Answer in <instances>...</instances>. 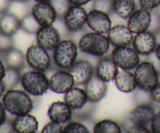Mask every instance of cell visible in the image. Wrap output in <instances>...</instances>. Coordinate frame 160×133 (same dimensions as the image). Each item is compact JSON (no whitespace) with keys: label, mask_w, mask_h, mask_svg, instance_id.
Segmentation results:
<instances>
[{"label":"cell","mask_w":160,"mask_h":133,"mask_svg":"<svg viewBox=\"0 0 160 133\" xmlns=\"http://www.w3.org/2000/svg\"><path fill=\"white\" fill-rule=\"evenodd\" d=\"M2 103L6 111L15 117L29 114L34 109V101L24 90L7 89L2 95Z\"/></svg>","instance_id":"1"},{"label":"cell","mask_w":160,"mask_h":133,"mask_svg":"<svg viewBox=\"0 0 160 133\" xmlns=\"http://www.w3.org/2000/svg\"><path fill=\"white\" fill-rule=\"evenodd\" d=\"M110 42L106 34L91 31L83 34L78 42V49L85 54L102 57L109 52Z\"/></svg>","instance_id":"2"},{"label":"cell","mask_w":160,"mask_h":133,"mask_svg":"<svg viewBox=\"0 0 160 133\" xmlns=\"http://www.w3.org/2000/svg\"><path fill=\"white\" fill-rule=\"evenodd\" d=\"M78 46L71 39H63L53 49L52 59L59 69L70 70L77 60Z\"/></svg>","instance_id":"3"},{"label":"cell","mask_w":160,"mask_h":133,"mask_svg":"<svg viewBox=\"0 0 160 133\" xmlns=\"http://www.w3.org/2000/svg\"><path fill=\"white\" fill-rule=\"evenodd\" d=\"M20 84L23 90L33 96H41L49 89V79L45 72L33 69L21 75Z\"/></svg>","instance_id":"4"},{"label":"cell","mask_w":160,"mask_h":133,"mask_svg":"<svg viewBox=\"0 0 160 133\" xmlns=\"http://www.w3.org/2000/svg\"><path fill=\"white\" fill-rule=\"evenodd\" d=\"M134 74L138 88L143 90L151 92L159 81V70L150 60L140 62L134 69Z\"/></svg>","instance_id":"5"},{"label":"cell","mask_w":160,"mask_h":133,"mask_svg":"<svg viewBox=\"0 0 160 133\" xmlns=\"http://www.w3.org/2000/svg\"><path fill=\"white\" fill-rule=\"evenodd\" d=\"M26 63L33 70L46 72L51 67L52 59L48 50L39 45L33 44L27 49Z\"/></svg>","instance_id":"6"},{"label":"cell","mask_w":160,"mask_h":133,"mask_svg":"<svg viewBox=\"0 0 160 133\" xmlns=\"http://www.w3.org/2000/svg\"><path fill=\"white\" fill-rule=\"evenodd\" d=\"M110 57L119 68L123 70H134L140 64V55L130 45L115 47Z\"/></svg>","instance_id":"7"},{"label":"cell","mask_w":160,"mask_h":133,"mask_svg":"<svg viewBox=\"0 0 160 133\" xmlns=\"http://www.w3.org/2000/svg\"><path fill=\"white\" fill-rule=\"evenodd\" d=\"M88 13L83 6L72 5L65 15L62 21L68 32L77 33L81 31L85 26Z\"/></svg>","instance_id":"8"},{"label":"cell","mask_w":160,"mask_h":133,"mask_svg":"<svg viewBox=\"0 0 160 133\" xmlns=\"http://www.w3.org/2000/svg\"><path fill=\"white\" fill-rule=\"evenodd\" d=\"M86 24L92 31L107 34L112 28V20L109 14L92 9L88 13Z\"/></svg>","instance_id":"9"},{"label":"cell","mask_w":160,"mask_h":133,"mask_svg":"<svg viewBox=\"0 0 160 133\" xmlns=\"http://www.w3.org/2000/svg\"><path fill=\"white\" fill-rule=\"evenodd\" d=\"M75 85L70 70L59 69L49 78V89L57 94H65Z\"/></svg>","instance_id":"10"},{"label":"cell","mask_w":160,"mask_h":133,"mask_svg":"<svg viewBox=\"0 0 160 133\" xmlns=\"http://www.w3.org/2000/svg\"><path fill=\"white\" fill-rule=\"evenodd\" d=\"M157 39L153 32L145 31L136 34L132 41V46L139 55L149 56L155 52L157 46Z\"/></svg>","instance_id":"11"},{"label":"cell","mask_w":160,"mask_h":133,"mask_svg":"<svg viewBox=\"0 0 160 133\" xmlns=\"http://www.w3.org/2000/svg\"><path fill=\"white\" fill-rule=\"evenodd\" d=\"M35 38L38 45L48 51L54 49L61 41L60 34L53 25L41 26L35 34Z\"/></svg>","instance_id":"12"},{"label":"cell","mask_w":160,"mask_h":133,"mask_svg":"<svg viewBox=\"0 0 160 133\" xmlns=\"http://www.w3.org/2000/svg\"><path fill=\"white\" fill-rule=\"evenodd\" d=\"M69 70L73 76L75 85H84L95 74V67L87 59H77Z\"/></svg>","instance_id":"13"},{"label":"cell","mask_w":160,"mask_h":133,"mask_svg":"<svg viewBox=\"0 0 160 133\" xmlns=\"http://www.w3.org/2000/svg\"><path fill=\"white\" fill-rule=\"evenodd\" d=\"M31 13L41 26L52 25L58 19L57 13L49 2L35 3Z\"/></svg>","instance_id":"14"},{"label":"cell","mask_w":160,"mask_h":133,"mask_svg":"<svg viewBox=\"0 0 160 133\" xmlns=\"http://www.w3.org/2000/svg\"><path fill=\"white\" fill-rule=\"evenodd\" d=\"M151 11L140 7L136 9L128 19V27L134 34H138L148 31L151 23Z\"/></svg>","instance_id":"15"},{"label":"cell","mask_w":160,"mask_h":133,"mask_svg":"<svg viewBox=\"0 0 160 133\" xmlns=\"http://www.w3.org/2000/svg\"><path fill=\"white\" fill-rule=\"evenodd\" d=\"M106 36L111 45L115 47L131 45L134 39V33L128 28V25L124 24L112 26Z\"/></svg>","instance_id":"16"},{"label":"cell","mask_w":160,"mask_h":133,"mask_svg":"<svg viewBox=\"0 0 160 133\" xmlns=\"http://www.w3.org/2000/svg\"><path fill=\"white\" fill-rule=\"evenodd\" d=\"M47 114L52 121L65 125L71 120L73 110L65 101H55L48 107Z\"/></svg>","instance_id":"17"},{"label":"cell","mask_w":160,"mask_h":133,"mask_svg":"<svg viewBox=\"0 0 160 133\" xmlns=\"http://www.w3.org/2000/svg\"><path fill=\"white\" fill-rule=\"evenodd\" d=\"M84 89L87 93L88 101L97 103L101 101L107 93V82L100 79L95 74L84 84Z\"/></svg>","instance_id":"18"},{"label":"cell","mask_w":160,"mask_h":133,"mask_svg":"<svg viewBox=\"0 0 160 133\" xmlns=\"http://www.w3.org/2000/svg\"><path fill=\"white\" fill-rule=\"evenodd\" d=\"M118 70L119 67L112 58L105 56L101 57L95 67V75L107 83L114 81Z\"/></svg>","instance_id":"19"},{"label":"cell","mask_w":160,"mask_h":133,"mask_svg":"<svg viewBox=\"0 0 160 133\" xmlns=\"http://www.w3.org/2000/svg\"><path fill=\"white\" fill-rule=\"evenodd\" d=\"M156 114V109L154 106L149 103H141L131 110L129 114L130 121L133 123L141 124V125H150L153 117Z\"/></svg>","instance_id":"20"},{"label":"cell","mask_w":160,"mask_h":133,"mask_svg":"<svg viewBox=\"0 0 160 133\" xmlns=\"http://www.w3.org/2000/svg\"><path fill=\"white\" fill-rule=\"evenodd\" d=\"M39 123L34 115L29 114L16 116L12 120L13 132L17 133H35L38 129Z\"/></svg>","instance_id":"21"},{"label":"cell","mask_w":160,"mask_h":133,"mask_svg":"<svg viewBox=\"0 0 160 133\" xmlns=\"http://www.w3.org/2000/svg\"><path fill=\"white\" fill-rule=\"evenodd\" d=\"M114 82L117 89L123 93L134 92L138 88L135 76L131 70L119 68L118 73L114 79Z\"/></svg>","instance_id":"22"},{"label":"cell","mask_w":160,"mask_h":133,"mask_svg":"<svg viewBox=\"0 0 160 133\" xmlns=\"http://www.w3.org/2000/svg\"><path fill=\"white\" fill-rule=\"evenodd\" d=\"M64 101L73 110L81 109L88 102L85 89L78 86H73L64 94Z\"/></svg>","instance_id":"23"},{"label":"cell","mask_w":160,"mask_h":133,"mask_svg":"<svg viewBox=\"0 0 160 133\" xmlns=\"http://www.w3.org/2000/svg\"><path fill=\"white\" fill-rule=\"evenodd\" d=\"M20 23L18 16L8 11L0 15V32L13 36L20 29Z\"/></svg>","instance_id":"24"},{"label":"cell","mask_w":160,"mask_h":133,"mask_svg":"<svg viewBox=\"0 0 160 133\" xmlns=\"http://www.w3.org/2000/svg\"><path fill=\"white\" fill-rule=\"evenodd\" d=\"M2 59L6 67H13L20 70L23 68L26 63V56L24 53L15 47L2 53Z\"/></svg>","instance_id":"25"},{"label":"cell","mask_w":160,"mask_h":133,"mask_svg":"<svg viewBox=\"0 0 160 133\" xmlns=\"http://www.w3.org/2000/svg\"><path fill=\"white\" fill-rule=\"evenodd\" d=\"M136 8L135 0H114L112 11L120 18L128 20Z\"/></svg>","instance_id":"26"},{"label":"cell","mask_w":160,"mask_h":133,"mask_svg":"<svg viewBox=\"0 0 160 133\" xmlns=\"http://www.w3.org/2000/svg\"><path fill=\"white\" fill-rule=\"evenodd\" d=\"M94 133H120L122 128L115 120L102 119L96 122L93 127Z\"/></svg>","instance_id":"27"},{"label":"cell","mask_w":160,"mask_h":133,"mask_svg":"<svg viewBox=\"0 0 160 133\" xmlns=\"http://www.w3.org/2000/svg\"><path fill=\"white\" fill-rule=\"evenodd\" d=\"M21 70L19 69L13 68V67H6V73L5 76L2 79V82L4 83L5 86L7 89H14L16 86L18 85L19 83H20L21 79Z\"/></svg>","instance_id":"28"},{"label":"cell","mask_w":160,"mask_h":133,"mask_svg":"<svg viewBox=\"0 0 160 133\" xmlns=\"http://www.w3.org/2000/svg\"><path fill=\"white\" fill-rule=\"evenodd\" d=\"M20 29L29 34H35L41 25L38 23L31 13H28L20 19Z\"/></svg>","instance_id":"29"},{"label":"cell","mask_w":160,"mask_h":133,"mask_svg":"<svg viewBox=\"0 0 160 133\" xmlns=\"http://www.w3.org/2000/svg\"><path fill=\"white\" fill-rule=\"evenodd\" d=\"M90 132L88 128L80 121L70 120L63 126L62 133H88Z\"/></svg>","instance_id":"30"},{"label":"cell","mask_w":160,"mask_h":133,"mask_svg":"<svg viewBox=\"0 0 160 133\" xmlns=\"http://www.w3.org/2000/svg\"><path fill=\"white\" fill-rule=\"evenodd\" d=\"M48 2L56 10L58 18H62L69 8L72 6L70 0H49Z\"/></svg>","instance_id":"31"},{"label":"cell","mask_w":160,"mask_h":133,"mask_svg":"<svg viewBox=\"0 0 160 133\" xmlns=\"http://www.w3.org/2000/svg\"><path fill=\"white\" fill-rule=\"evenodd\" d=\"M113 1L114 0H93L92 9H98L111 15L113 13L112 11Z\"/></svg>","instance_id":"32"},{"label":"cell","mask_w":160,"mask_h":133,"mask_svg":"<svg viewBox=\"0 0 160 133\" xmlns=\"http://www.w3.org/2000/svg\"><path fill=\"white\" fill-rule=\"evenodd\" d=\"M134 102L137 104L141 103H149L152 102L151 96V92L143 90L142 89H137L134 90Z\"/></svg>","instance_id":"33"},{"label":"cell","mask_w":160,"mask_h":133,"mask_svg":"<svg viewBox=\"0 0 160 133\" xmlns=\"http://www.w3.org/2000/svg\"><path fill=\"white\" fill-rule=\"evenodd\" d=\"M14 47V40L12 36L0 32V54L6 53Z\"/></svg>","instance_id":"34"},{"label":"cell","mask_w":160,"mask_h":133,"mask_svg":"<svg viewBox=\"0 0 160 133\" xmlns=\"http://www.w3.org/2000/svg\"><path fill=\"white\" fill-rule=\"evenodd\" d=\"M63 125L56 123L52 120L47 123L42 129V133H62L63 132Z\"/></svg>","instance_id":"35"},{"label":"cell","mask_w":160,"mask_h":133,"mask_svg":"<svg viewBox=\"0 0 160 133\" xmlns=\"http://www.w3.org/2000/svg\"><path fill=\"white\" fill-rule=\"evenodd\" d=\"M131 122V125H128L126 128V131L128 133H150L151 130L146 125H141V124L133 123Z\"/></svg>","instance_id":"36"},{"label":"cell","mask_w":160,"mask_h":133,"mask_svg":"<svg viewBox=\"0 0 160 133\" xmlns=\"http://www.w3.org/2000/svg\"><path fill=\"white\" fill-rule=\"evenodd\" d=\"M139 6L147 10H156L160 6V0H138Z\"/></svg>","instance_id":"37"},{"label":"cell","mask_w":160,"mask_h":133,"mask_svg":"<svg viewBox=\"0 0 160 133\" xmlns=\"http://www.w3.org/2000/svg\"><path fill=\"white\" fill-rule=\"evenodd\" d=\"M152 13V20L150 27L148 28V31L155 33L158 30L160 29V14L159 13L156 12L155 10L151 11Z\"/></svg>","instance_id":"38"},{"label":"cell","mask_w":160,"mask_h":133,"mask_svg":"<svg viewBox=\"0 0 160 133\" xmlns=\"http://www.w3.org/2000/svg\"><path fill=\"white\" fill-rule=\"evenodd\" d=\"M150 129L152 133H160V110L155 114L150 123Z\"/></svg>","instance_id":"39"},{"label":"cell","mask_w":160,"mask_h":133,"mask_svg":"<svg viewBox=\"0 0 160 133\" xmlns=\"http://www.w3.org/2000/svg\"><path fill=\"white\" fill-rule=\"evenodd\" d=\"M151 96L152 102L160 104V81L151 91Z\"/></svg>","instance_id":"40"},{"label":"cell","mask_w":160,"mask_h":133,"mask_svg":"<svg viewBox=\"0 0 160 133\" xmlns=\"http://www.w3.org/2000/svg\"><path fill=\"white\" fill-rule=\"evenodd\" d=\"M12 0H0V15L8 12L12 6Z\"/></svg>","instance_id":"41"},{"label":"cell","mask_w":160,"mask_h":133,"mask_svg":"<svg viewBox=\"0 0 160 133\" xmlns=\"http://www.w3.org/2000/svg\"><path fill=\"white\" fill-rule=\"evenodd\" d=\"M6 110L3 105L2 102H0V128L6 121Z\"/></svg>","instance_id":"42"},{"label":"cell","mask_w":160,"mask_h":133,"mask_svg":"<svg viewBox=\"0 0 160 133\" xmlns=\"http://www.w3.org/2000/svg\"><path fill=\"white\" fill-rule=\"evenodd\" d=\"M72 5L79 6H84L85 5H88V3H92L93 0H70Z\"/></svg>","instance_id":"43"},{"label":"cell","mask_w":160,"mask_h":133,"mask_svg":"<svg viewBox=\"0 0 160 133\" xmlns=\"http://www.w3.org/2000/svg\"><path fill=\"white\" fill-rule=\"evenodd\" d=\"M6 64H4L2 59H0V81H2L3 78H4L5 73H6Z\"/></svg>","instance_id":"44"},{"label":"cell","mask_w":160,"mask_h":133,"mask_svg":"<svg viewBox=\"0 0 160 133\" xmlns=\"http://www.w3.org/2000/svg\"><path fill=\"white\" fill-rule=\"evenodd\" d=\"M6 91V88L5 86L4 83L2 82V81H0V98L2 97V95H4V93Z\"/></svg>","instance_id":"45"},{"label":"cell","mask_w":160,"mask_h":133,"mask_svg":"<svg viewBox=\"0 0 160 133\" xmlns=\"http://www.w3.org/2000/svg\"><path fill=\"white\" fill-rule=\"evenodd\" d=\"M154 53L155 55H156V57H157L160 60V42H159V43L157 44V46H156V49H155Z\"/></svg>","instance_id":"46"},{"label":"cell","mask_w":160,"mask_h":133,"mask_svg":"<svg viewBox=\"0 0 160 133\" xmlns=\"http://www.w3.org/2000/svg\"><path fill=\"white\" fill-rule=\"evenodd\" d=\"M154 34H155V35H156V39H157L158 43H159V42H160V29L158 30L157 31H156Z\"/></svg>","instance_id":"47"},{"label":"cell","mask_w":160,"mask_h":133,"mask_svg":"<svg viewBox=\"0 0 160 133\" xmlns=\"http://www.w3.org/2000/svg\"><path fill=\"white\" fill-rule=\"evenodd\" d=\"M13 3H27V2H29L30 0H12Z\"/></svg>","instance_id":"48"},{"label":"cell","mask_w":160,"mask_h":133,"mask_svg":"<svg viewBox=\"0 0 160 133\" xmlns=\"http://www.w3.org/2000/svg\"><path fill=\"white\" fill-rule=\"evenodd\" d=\"M35 3H44V2H48L49 0H33Z\"/></svg>","instance_id":"49"}]
</instances>
